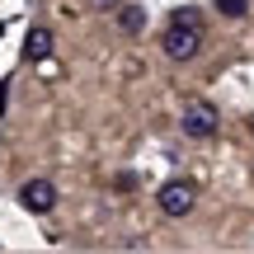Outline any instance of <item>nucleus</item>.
<instances>
[{
    "instance_id": "obj_1",
    "label": "nucleus",
    "mask_w": 254,
    "mask_h": 254,
    "mask_svg": "<svg viewBox=\"0 0 254 254\" xmlns=\"http://www.w3.org/2000/svg\"><path fill=\"white\" fill-rule=\"evenodd\" d=\"M202 52V19L193 9H179L165 28V57L170 62H189V57Z\"/></svg>"
},
{
    "instance_id": "obj_2",
    "label": "nucleus",
    "mask_w": 254,
    "mask_h": 254,
    "mask_svg": "<svg viewBox=\"0 0 254 254\" xmlns=\"http://www.w3.org/2000/svg\"><path fill=\"white\" fill-rule=\"evenodd\" d=\"M184 132L189 136H198V141H207V136H217V127H221V113L212 109L207 99H189L184 104Z\"/></svg>"
},
{
    "instance_id": "obj_3",
    "label": "nucleus",
    "mask_w": 254,
    "mask_h": 254,
    "mask_svg": "<svg viewBox=\"0 0 254 254\" xmlns=\"http://www.w3.org/2000/svg\"><path fill=\"white\" fill-rule=\"evenodd\" d=\"M193 198H198V189H193L189 179H170L155 202H160L165 217H189V212H193Z\"/></svg>"
},
{
    "instance_id": "obj_4",
    "label": "nucleus",
    "mask_w": 254,
    "mask_h": 254,
    "mask_svg": "<svg viewBox=\"0 0 254 254\" xmlns=\"http://www.w3.org/2000/svg\"><path fill=\"white\" fill-rule=\"evenodd\" d=\"M19 202H24L33 217H47V212L57 207V184L52 179H28L24 189H19Z\"/></svg>"
},
{
    "instance_id": "obj_5",
    "label": "nucleus",
    "mask_w": 254,
    "mask_h": 254,
    "mask_svg": "<svg viewBox=\"0 0 254 254\" xmlns=\"http://www.w3.org/2000/svg\"><path fill=\"white\" fill-rule=\"evenodd\" d=\"M52 47H57L52 28L33 24V28H28V38H24V62H47V57H52Z\"/></svg>"
},
{
    "instance_id": "obj_6",
    "label": "nucleus",
    "mask_w": 254,
    "mask_h": 254,
    "mask_svg": "<svg viewBox=\"0 0 254 254\" xmlns=\"http://www.w3.org/2000/svg\"><path fill=\"white\" fill-rule=\"evenodd\" d=\"M118 28H123V33H146V9L141 5H118Z\"/></svg>"
},
{
    "instance_id": "obj_7",
    "label": "nucleus",
    "mask_w": 254,
    "mask_h": 254,
    "mask_svg": "<svg viewBox=\"0 0 254 254\" xmlns=\"http://www.w3.org/2000/svg\"><path fill=\"white\" fill-rule=\"evenodd\" d=\"M217 9H221L226 19H240V14L250 9V0H217Z\"/></svg>"
},
{
    "instance_id": "obj_8",
    "label": "nucleus",
    "mask_w": 254,
    "mask_h": 254,
    "mask_svg": "<svg viewBox=\"0 0 254 254\" xmlns=\"http://www.w3.org/2000/svg\"><path fill=\"white\" fill-rule=\"evenodd\" d=\"M123 0H90V9H104V14H109V9H118Z\"/></svg>"
},
{
    "instance_id": "obj_9",
    "label": "nucleus",
    "mask_w": 254,
    "mask_h": 254,
    "mask_svg": "<svg viewBox=\"0 0 254 254\" xmlns=\"http://www.w3.org/2000/svg\"><path fill=\"white\" fill-rule=\"evenodd\" d=\"M0 33H5V24H0Z\"/></svg>"
}]
</instances>
